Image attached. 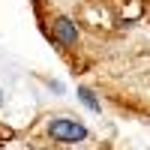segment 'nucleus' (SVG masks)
<instances>
[{"label":"nucleus","instance_id":"nucleus-4","mask_svg":"<svg viewBox=\"0 0 150 150\" xmlns=\"http://www.w3.org/2000/svg\"><path fill=\"white\" fill-rule=\"evenodd\" d=\"M0 105H3V90H0Z\"/></svg>","mask_w":150,"mask_h":150},{"label":"nucleus","instance_id":"nucleus-2","mask_svg":"<svg viewBox=\"0 0 150 150\" xmlns=\"http://www.w3.org/2000/svg\"><path fill=\"white\" fill-rule=\"evenodd\" d=\"M51 36L60 42V45H75L78 42V27L69 21V18H54V30Z\"/></svg>","mask_w":150,"mask_h":150},{"label":"nucleus","instance_id":"nucleus-3","mask_svg":"<svg viewBox=\"0 0 150 150\" xmlns=\"http://www.w3.org/2000/svg\"><path fill=\"white\" fill-rule=\"evenodd\" d=\"M78 99L90 108V111H102V105H99V99L93 96V90H87V87H78Z\"/></svg>","mask_w":150,"mask_h":150},{"label":"nucleus","instance_id":"nucleus-1","mask_svg":"<svg viewBox=\"0 0 150 150\" xmlns=\"http://www.w3.org/2000/svg\"><path fill=\"white\" fill-rule=\"evenodd\" d=\"M48 135L54 141H84L87 138V126L78 120H69V117H54L48 123Z\"/></svg>","mask_w":150,"mask_h":150}]
</instances>
